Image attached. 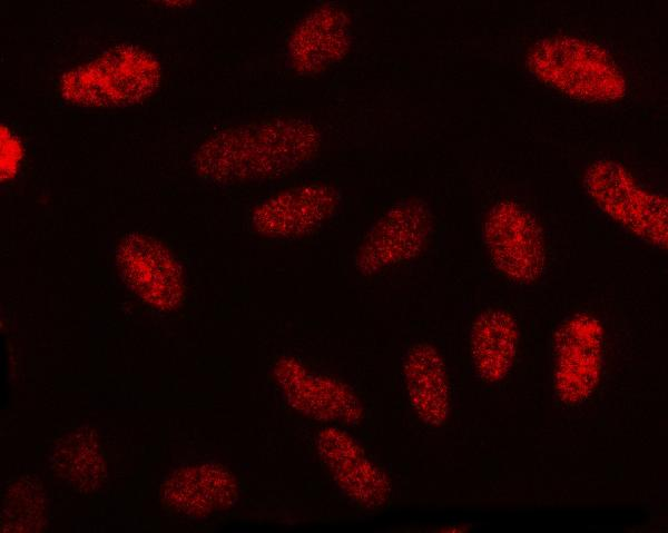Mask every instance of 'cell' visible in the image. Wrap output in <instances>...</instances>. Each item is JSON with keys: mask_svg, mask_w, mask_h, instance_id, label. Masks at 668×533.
<instances>
[{"mask_svg": "<svg viewBox=\"0 0 668 533\" xmlns=\"http://www.w3.org/2000/svg\"><path fill=\"white\" fill-rule=\"evenodd\" d=\"M530 63L556 87L583 99H611L623 90V79L597 45L573 37H552L534 46Z\"/></svg>", "mask_w": 668, "mask_h": 533, "instance_id": "cell-1", "label": "cell"}, {"mask_svg": "<svg viewBox=\"0 0 668 533\" xmlns=\"http://www.w3.org/2000/svg\"><path fill=\"white\" fill-rule=\"evenodd\" d=\"M490 258L499 269L531 277L543 268L544 254L540 229L533 217L512 203H499L484 226Z\"/></svg>", "mask_w": 668, "mask_h": 533, "instance_id": "cell-2", "label": "cell"}, {"mask_svg": "<svg viewBox=\"0 0 668 533\" xmlns=\"http://www.w3.org/2000/svg\"><path fill=\"white\" fill-rule=\"evenodd\" d=\"M234 490L235 484L226 470L205 463L173 474L165 485L164 497L180 513L204 516L228 505Z\"/></svg>", "mask_w": 668, "mask_h": 533, "instance_id": "cell-3", "label": "cell"}]
</instances>
